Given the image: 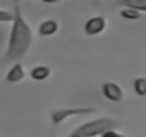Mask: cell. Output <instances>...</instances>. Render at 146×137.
Returning a JSON list of instances; mask_svg holds the SVG:
<instances>
[{
    "instance_id": "cell-12",
    "label": "cell",
    "mask_w": 146,
    "mask_h": 137,
    "mask_svg": "<svg viewBox=\"0 0 146 137\" xmlns=\"http://www.w3.org/2000/svg\"><path fill=\"white\" fill-rule=\"evenodd\" d=\"M13 19V12L6 10V9H0V23H10Z\"/></svg>"
},
{
    "instance_id": "cell-9",
    "label": "cell",
    "mask_w": 146,
    "mask_h": 137,
    "mask_svg": "<svg viewBox=\"0 0 146 137\" xmlns=\"http://www.w3.org/2000/svg\"><path fill=\"white\" fill-rule=\"evenodd\" d=\"M120 17L125 19V20H129V22H136L142 17V12L136 10V9H132V7H122L120 12H119Z\"/></svg>"
},
{
    "instance_id": "cell-11",
    "label": "cell",
    "mask_w": 146,
    "mask_h": 137,
    "mask_svg": "<svg viewBox=\"0 0 146 137\" xmlns=\"http://www.w3.org/2000/svg\"><path fill=\"white\" fill-rule=\"evenodd\" d=\"M119 3L125 7H132L139 12H146V0H119Z\"/></svg>"
},
{
    "instance_id": "cell-6",
    "label": "cell",
    "mask_w": 146,
    "mask_h": 137,
    "mask_svg": "<svg viewBox=\"0 0 146 137\" xmlns=\"http://www.w3.org/2000/svg\"><path fill=\"white\" fill-rule=\"evenodd\" d=\"M26 77V70H25V66L22 64V61H15L10 68L7 70L6 76H5V80L10 84H16V83H20L23 82Z\"/></svg>"
},
{
    "instance_id": "cell-13",
    "label": "cell",
    "mask_w": 146,
    "mask_h": 137,
    "mask_svg": "<svg viewBox=\"0 0 146 137\" xmlns=\"http://www.w3.org/2000/svg\"><path fill=\"white\" fill-rule=\"evenodd\" d=\"M99 137H127L126 134L117 131L116 128H110V130H106L105 133H102Z\"/></svg>"
},
{
    "instance_id": "cell-8",
    "label": "cell",
    "mask_w": 146,
    "mask_h": 137,
    "mask_svg": "<svg viewBox=\"0 0 146 137\" xmlns=\"http://www.w3.org/2000/svg\"><path fill=\"white\" fill-rule=\"evenodd\" d=\"M29 76H30V79L33 82H37V83L44 82V80H47L52 76V67L46 66V64H37V66L30 68Z\"/></svg>"
},
{
    "instance_id": "cell-2",
    "label": "cell",
    "mask_w": 146,
    "mask_h": 137,
    "mask_svg": "<svg viewBox=\"0 0 146 137\" xmlns=\"http://www.w3.org/2000/svg\"><path fill=\"white\" fill-rule=\"evenodd\" d=\"M117 123L112 117H96L78 126L67 137H99L110 128H116Z\"/></svg>"
},
{
    "instance_id": "cell-10",
    "label": "cell",
    "mask_w": 146,
    "mask_h": 137,
    "mask_svg": "<svg viewBox=\"0 0 146 137\" xmlns=\"http://www.w3.org/2000/svg\"><path fill=\"white\" fill-rule=\"evenodd\" d=\"M133 92L136 96L139 97H146V77L145 76H139L133 80Z\"/></svg>"
},
{
    "instance_id": "cell-14",
    "label": "cell",
    "mask_w": 146,
    "mask_h": 137,
    "mask_svg": "<svg viewBox=\"0 0 146 137\" xmlns=\"http://www.w3.org/2000/svg\"><path fill=\"white\" fill-rule=\"evenodd\" d=\"M40 3H44V5H57L60 0H39Z\"/></svg>"
},
{
    "instance_id": "cell-1",
    "label": "cell",
    "mask_w": 146,
    "mask_h": 137,
    "mask_svg": "<svg viewBox=\"0 0 146 137\" xmlns=\"http://www.w3.org/2000/svg\"><path fill=\"white\" fill-rule=\"evenodd\" d=\"M13 19L10 22V33L7 39V46L5 51V59L7 63L20 61L30 51L33 46V30L23 16L19 2H15L13 6Z\"/></svg>"
},
{
    "instance_id": "cell-7",
    "label": "cell",
    "mask_w": 146,
    "mask_h": 137,
    "mask_svg": "<svg viewBox=\"0 0 146 137\" xmlns=\"http://www.w3.org/2000/svg\"><path fill=\"white\" fill-rule=\"evenodd\" d=\"M59 32V22L54 19H46L39 23L37 26V34L40 37H52Z\"/></svg>"
},
{
    "instance_id": "cell-5",
    "label": "cell",
    "mask_w": 146,
    "mask_h": 137,
    "mask_svg": "<svg viewBox=\"0 0 146 137\" xmlns=\"http://www.w3.org/2000/svg\"><path fill=\"white\" fill-rule=\"evenodd\" d=\"M102 94L105 96L106 100H109L112 103H120L125 99V92H123L122 86L115 82H110V80L102 83Z\"/></svg>"
},
{
    "instance_id": "cell-15",
    "label": "cell",
    "mask_w": 146,
    "mask_h": 137,
    "mask_svg": "<svg viewBox=\"0 0 146 137\" xmlns=\"http://www.w3.org/2000/svg\"><path fill=\"white\" fill-rule=\"evenodd\" d=\"M13 2H20V0H13Z\"/></svg>"
},
{
    "instance_id": "cell-4",
    "label": "cell",
    "mask_w": 146,
    "mask_h": 137,
    "mask_svg": "<svg viewBox=\"0 0 146 137\" xmlns=\"http://www.w3.org/2000/svg\"><path fill=\"white\" fill-rule=\"evenodd\" d=\"M108 27V20L105 16H92L89 17L85 24H83V32L86 36H90V37H95V36H99L102 34Z\"/></svg>"
},
{
    "instance_id": "cell-3",
    "label": "cell",
    "mask_w": 146,
    "mask_h": 137,
    "mask_svg": "<svg viewBox=\"0 0 146 137\" xmlns=\"http://www.w3.org/2000/svg\"><path fill=\"white\" fill-rule=\"evenodd\" d=\"M96 113L95 107H57V109H52L49 111V119L50 123L54 127L62 126L64 121L73 119V117H78V116H85V114H93Z\"/></svg>"
}]
</instances>
